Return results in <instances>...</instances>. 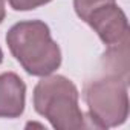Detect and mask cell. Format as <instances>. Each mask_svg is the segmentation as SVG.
Instances as JSON below:
<instances>
[{
    "label": "cell",
    "instance_id": "6da1fadb",
    "mask_svg": "<svg viewBox=\"0 0 130 130\" xmlns=\"http://www.w3.org/2000/svg\"><path fill=\"white\" fill-rule=\"evenodd\" d=\"M6 44L22 68L34 77L54 74L61 64V51L41 20L15 23L6 34Z\"/></svg>",
    "mask_w": 130,
    "mask_h": 130
},
{
    "label": "cell",
    "instance_id": "7a4b0ae2",
    "mask_svg": "<svg viewBox=\"0 0 130 130\" xmlns=\"http://www.w3.org/2000/svg\"><path fill=\"white\" fill-rule=\"evenodd\" d=\"M77 86L63 75H46L34 87L32 103L38 115L55 130H80L87 127V118L80 109Z\"/></svg>",
    "mask_w": 130,
    "mask_h": 130
},
{
    "label": "cell",
    "instance_id": "3957f363",
    "mask_svg": "<svg viewBox=\"0 0 130 130\" xmlns=\"http://www.w3.org/2000/svg\"><path fill=\"white\" fill-rule=\"evenodd\" d=\"M84 100L89 109L87 127H118L128 118V80L101 72L100 77L86 81Z\"/></svg>",
    "mask_w": 130,
    "mask_h": 130
},
{
    "label": "cell",
    "instance_id": "277c9868",
    "mask_svg": "<svg viewBox=\"0 0 130 130\" xmlns=\"http://www.w3.org/2000/svg\"><path fill=\"white\" fill-rule=\"evenodd\" d=\"M83 22L96 32L107 47L128 40V20L124 11L118 6L116 0L103 2L93 8Z\"/></svg>",
    "mask_w": 130,
    "mask_h": 130
},
{
    "label": "cell",
    "instance_id": "5b68a950",
    "mask_svg": "<svg viewBox=\"0 0 130 130\" xmlns=\"http://www.w3.org/2000/svg\"><path fill=\"white\" fill-rule=\"evenodd\" d=\"M26 84L14 72L0 74V118L14 119L23 115Z\"/></svg>",
    "mask_w": 130,
    "mask_h": 130
},
{
    "label": "cell",
    "instance_id": "8992f818",
    "mask_svg": "<svg viewBox=\"0 0 130 130\" xmlns=\"http://www.w3.org/2000/svg\"><path fill=\"white\" fill-rule=\"evenodd\" d=\"M103 2H106V0H74V9H75L77 15L81 20H84L86 15L93 8H96L98 5H101Z\"/></svg>",
    "mask_w": 130,
    "mask_h": 130
},
{
    "label": "cell",
    "instance_id": "52a82bcc",
    "mask_svg": "<svg viewBox=\"0 0 130 130\" xmlns=\"http://www.w3.org/2000/svg\"><path fill=\"white\" fill-rule=\"evenodd\" d=\"M12 9L15 11H31L35 8H40L43 5H47L52 0H8Z\"/></svg>",
    "mask_w": 130,
    "mask_h": 130
},
{
    "label": "cell",
    "instance_id": "ba28073f",
    "mask_svg": "<svg viewBox=\"0 0 130 130\" xmlns=\"http://www.w3.org/2000/svg\"><path fill=\"white\" fill-rule=\"evenodd\" d=\"M6 17V9H5V0H0V23Z\"/></svg>",
    "mask_w": 130,
    "mask_h": 130
},
{
    "label": "cell",
    "instance_id": "9c48e42d",
    "mask_svg": "<svg viewBox=\"0 0 130 130\" xmlns=\"http://www.w3.org/2000/svg\"><path fill=\"white\" fill-rule=\"evenodd\" d=\"M2 61H3V51L0 47V64H2Z\"/></svg>",
    "mask_w": 130,
    "mask_h": 130
}]
</instances>
